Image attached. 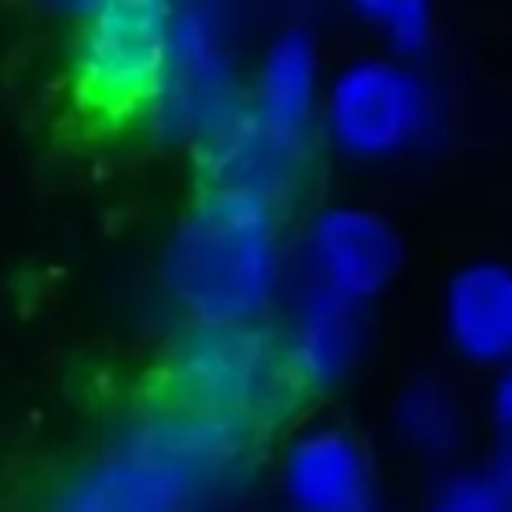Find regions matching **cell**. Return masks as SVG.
Instances as JSON below:
<instances>
[{
	"instance_id": "6da1fadb",
	"label": "cell",
	"mask_w": 512,
	"mask_h": 512,
	"mask_svg": "<svg viewBox=\"0 0 512 512\" xmlns=\"http://www.w3.org/2000/svg\"><path fill=\"white\" fill-rule=\"evenodd\" d=\"M292 285L285 214L253 197L197 186L158 253V292L176 323L260 327Z\"/></svg>"
},
{
	"instance_id": "7a4b0ae2",
	"label": "cell",
	"mask_w": 512,
	"mask_h": 512,
	"mask_svg": "<svg viewBox=\"0 0 512 512\" xmlns=\"http://www.w3.org/2000/svg\"><path fill=\"white\" fill-rule=\"evenodd\" d=\"M151 397L267 446L306 411L271 323L193 327L176 323L158 358Z\"/></svg>"
},
{
	"instance_id": "3957f363",
	"label": "cell",
	"mask_w": 512,
	"mask_h": 512,
	"mask_svg": "<svg viewBox=\"0 0 512 512\" xmlns=\"http://www.w3.org/2000/svg\"><path fill=\"white\" fill-rule=\"evenodd\" d=\"M67 29V85L88 116L144 127L169 71V0H81L53 8Z\"/></svg>"
},
{
	"instance_id": "277c9868",
	"label": "cell",
	"mask_w": 512,
	"mask_h": 512,
	"mask_svg": "<svg viewBox=\"0 0 512 512\" xmlns=\"http://www.w3.org/2000/svg\"><path fill=\"white\" fill-rule=\"evenodd\" d=\"M249 36L253 22L239 4H176L169 71L144 120V134L193 155L232 127L246 113Z\"/></svg>"
},
{
	"instance_id": "5b68a950",
	"label": "cell",
	"mask_w": 512,
	"mask_h": 512,
	"mask_svg": "<svg viewBox=\"0 0 512 512\" xmlns=\"http://www.w3.org/2000/svg\"><path fill=\"white\" fill-rule=\"evenodd\" d=\"M446 123V95L428 64H404L376 50L327 71L320 144L355 165H390L425 151Z\"/></svg>"
},
{
	"instance_id": "8992f818",
	"label": "cell",
	"mask_w": 512,
	"mask_h": 512,
	"mask_svg": "<svg viewBox=\"0 0 512 512\" xmlns=\"http://www.w3.org/2000/svg\"><path fill=\"white\" fill-rule=\"evenodd\" d=\"M113 442L148 460L179 491L190 512H221L239 505L264 467L260 442L158 397H148V404L130 411Z\"/></svg>"
},
{
	"instance_id": "52a82bcc",
	"label": "cell",
	"mask_w": 512,
	"mask_h": 512,
	"mask_svg": "<svg viewBox=\"0 0 512 512\" xmlns=\"http://www.w3.org/2000/svg\"><path fill=\"white\" fill-rule=\"evenodd\" d=\"M407 239L383 207L327 200L292 239V278L369 309L400 281Z\"/></svg>"
},
{
	"instance_id": "ba28073f",
	"label": "cell",
	"mask_w": 512,
	"mask_h": 512,
	"mask_svg": "<svg viewBox=\"0 0 512 512\" xmlns=\"http://www.w3.org/2000/svg\"><path fill=\"white\" fill-rule=\"evenodd\" d=\"M271 484L281 512H386L376 453L362 432L334 418L295 421L281 435Z\"/></svg>"
},
{
	"instance_id": "9c48e42d",
	"label": "cell",
	"mask_w": 512,
	"mask_h": 512,
	"mask_svg": "<svg viewBox=\"0 0 512 512\" xmlns=\"http://www.w3.org/2000/svg\"><path fill=\"white\" fill-rule=\"evenodd\" d=\"M271 327L306 404L344 390L372 351L369 309L295 278Z\"/></svg>"
},
{
	"instance_id": "30bf717a",
	"label": "cell",
	"mask_w": 512,
	"mask_h": 512,
	"mask_svg": "<svg viewBox=\"0 0 512 512\" xmlns=\"http://www.w3.org/2000/svg\"><path fill=\"white\" fill-rule=\"evenodd\" d=\"M327 71L320 29L306 15H285L249 53L246 116L274 137L320 151Z\"/></svg>"
},
{
	"instance_id": "8fae6325",
	"label": "cell",
	"mask_w": 512,
	"mask_h": 512,
	"mask_svg": "<svg viewBox=\"0 0 512 512\" xmlns=\"http://www.w3.org/2000/svg\"><path fill=\"white\" fill-rule=\"evenodd\" d=\"M190 158L197 186L242 193L281 214L306 197L316 169V148H299L285 137H274L246 113Z\"/></svg>"
},
{
	"instance_id": "7c38bea8",
	"label": "cell",
	"mask_w": 512,
	"mask_h": 512,
	"mask_svg": "<svg viewBox=\"0 0 512 512\" xmlns=\"http://www.w3.org/2000/svg\"><path fill=\"white\" fill-rule=\"evenodd\" d=\"M439 330L449 355L477 372H505L512 358V271L498 256H470L446 274Z\"/></svg>"
},
{
	"instance_id": "4fadbf2b",
	"label": "cell",
	"mask_w": 512,
	"mask_h": 512,
	"mask_svg": "<svg viewBox=\"0 0 512 512\" xmlns=\"http://www.w3.org/2000/svg\"><path fill=\"white\" fill-rule=\"evenodd\" d=\"M46 512H190L179 491L137 453L109 442L71 467L46 498Z\"/></svg>"
},
{
	"instance_id": "5bb4252c",
	"label": "cell",
	"mask_w": 512,
	"mask_h": 512,
	"mask_svg": "<svg viewBox=\"0 0 512 512\" xmlns=\"http://www.w3.org/2000/svg\"><path fill=\"white\" fill-rule=\"evenodd\" d=\"M470 414L460 383L442 372H418L397 390L390 411V425L397 442L411 456L435 467L463 463V449L470 442Z\"/></svg>"
},
{
	"instance_id": "9a60e30c",
	"label": "cell",
	"mask_w": 512,
	"mask_h": 512,
	"mask_svg": "<svg viewBox=\"0 0 512 512\" xmlns=\"http://www.w3.org/2000/svg\"><path fill=\"white\" fill-rule=\"evenodd\" d=\"M348 15L376 39V53L404 64H428L442 36L439 11L425 0H362Z\"/></svg>"
},
{
	"instance_id": "2e32d148",
	"label": "cell",
	"mask_w": 512,
	"mask_h": 512,
	"mask_svg": "<svg viewBox=\"0 0 512 512\" xmlns=\"http://www.w3.org/2000/svg\"><path fill=\"white\" fill-rule=\"evenodd\" d=\"M418 512H512V460L484 456L456 463Z\"/></svg>"
},
{
	"instance_id": "e0dca14e",
	"label": "cell",
	"mask_w": 512,
	"mask_h": 512,
	"mask_svg": "<svg viewBox=\"0 0 512 512\" xmlns=\"http://www.w3.org/2000/svg\"><path fill=\"white\" fill-rule=\"evenodd\" d=\"M484 428H488V456H502L512 460L509 442H512V379L509 369L495 372L488 379V393H484Z\"/></svg>"
}]
</instances>
